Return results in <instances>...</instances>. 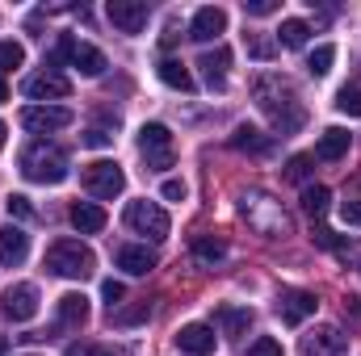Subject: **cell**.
I'll use <instances>...</instances> for the list:
<instances>
[{
    "mask_svg": "<svg viewBox=\"0 0 361 356\" xmlns=\"http://www.w3.org/2000/svg\"><path fill=\"white\" fill-rule=\"evenodd\" d=\"M21 172L34 184H59L68 180V151L55 143H30L21 151Z\"/></svg>",
    "mask_w": 361,
    "mask_h": 356,
    "instance_id": "6da1fadb",
    "label": "cell"
},
{
    "mask_svg": "<svg viewBox=\"0 0 361 356\" xmlns=\"http://www.w3.org/2000/svg\"><path fill=\"white\" fill-rule=\"evenodd\" d=\"M257 105L269 113L273 126H277L281 134H286V130H294V126H302V109L294 105V92H290V84H281L277 76L257 80Z\"/></svg>",
    "mask_w": 361,
    "mask_h": 356,
    "instance_id": "7a4b0ae2",
    "label": "cell"
},
{
    "mask_svg": "<svg viewBox=\"0 0 361 356\" xmlns=\"http://www.w3.org/2000/svg\"><path fill=\"white\" fill-rule=\"evenodd\" d=\"M92 268H97V256H92L89 243H80V239H55L47 248V272H55V276L80 281V276H89Z\"/></svg>",
    "mask_w": 361,
    "mask_h": 356,
    "instance_id": "3957f363",
    "label": "cell"
},
{
    "mask_svg": "<svg viewBox=\"0 0 361 356\" xmlns=\"http://www.w3.org/2000/svg\"><path fill=\"white\" fill-rule=\"evenodd\" d=\"M240 214H244L261 235H286V227H290L286 210L273 201L269 193H244V197H240Z\"/></svg>",
    "mask_w": 361,
    "mask_h": 356,
    "instance_id": "277c9868",
    "label": "cell"
},
{
    "mask_svg": "<svg viewBox=\"0 0 361 356\" xmlns=\"http://www.w3.org/2000/svg\"><path fill=\"white\" fill-rule=\"evenodd\" d=\"M139 151L147 155V168H156V172L173 168V134H169V126L164 122H147L139 130Z\"/></svg>",
    "mask_w": 361,
    "mask_h": 356,
    "instance_id": "5b68a950",
    "label": "cell"
},
{
    "mask_svg": "<svg viewBox=\"0 0 361 356\" xmlns=\"http://www.w3.org/2000/svg\"><path fill=\"white\" fill-rule=\"evenodd\" d=\"M126 227L147 235V239H169V214L156 201H130L126 205Z\"/></svg>",
    "mask_w": 361,
    "mask_h": 356,
    "instance_id": "8992f818",
    "label": "cell"
},
{
    "mask_svg": "<svg viewBox=\"0 0 361 356\" xmlns=\"http://www.w3.org/2000/svg\"><path fill=\"white\" fill-rule=\"evenodd\" d=\"M85 189H89L92 197H118L122 189H126V177H122V168L114 164V160H92L85 164Z\"/></svg>",
    "mask_w": 361,
    "mask_h": 356,
    "instance_id": "52a82bcc",
    "label": "cell"
},
{
    "mask_svg": "<svg viewBox=\"0 0 361 356\" xmlns=\"http://www.w3.org/2000/svg\"><path fill=\"white\" fill-rule=\"evenodd\" d=\"M0 310H4V319H13V323H30V319L38 314V285H30V281L8 285V289L0 293Z\"/></svg>",
    "mask_w": 361,
    "mask_h": 356,
    "instance_id": "ba28073f",
    "label": "cell"
},
{
    "mask_svg": "<svg viewBox=\"0 0 361 356\" xmlns=\"http://www.w3.org/2000/svg\"><path fill=\"white\" fill-rule=\"evenodd\" d=\"M21 126L30 134H51V130L72 126V109H63V105H25L21 109Z\"/></svg>",
    "mask_w": 361,
    "mask_h": 356,
    "instance_id": "9c48e42d",
    "label": "cell"
},
{
    "mask_svg": "<svg viewBox=\"0 0 361 356\" xmlns=\"http://www.w3.org/2000/svg\"><path fill=\"white\" fill-rule=\"evenodd\" d=\"M105 13H109L114 30H122V34H139V30L147 25V17H152L147 0H109Z\"/></svg>",
    "mask_w": 361,
    "mask_h": 356,
    "instance_id": "30bf717a",
    "label": "cell"
},
{
    "mask_svg": "<svg viewBox=\"0 0 361 356\" xmlns=\"http://www.w3.org/2000/svg\"><path fill=\"white\" fill-rule=\"evenodd\" d=\"M21 92L30 96V101H68V76H59V72H38V76H25V84Z\"/></svg>",
    "mask_w": 361,
    "mask_h": 356,
    "instance_id": "8fae6325",
    "label": "cell"
},
{
    "mask_svg": "<svg viewBox=\"0 0 361 356\" xmlns=\"http://www.w3.org/2000/svg\"><path fill=\"white\" fill-rule=\"evenodd\" d=\"M315 293H307V289H290V293H281L277 298V319L281 323H290V327H298V323H307L311 314H315Z\"/></svg>",
    "mask_w": 361,
    "mask_h": 356,
    "instance_id": "7c38bea8",
    "label": "cell"
},
{
    "mask_svg": "<svg viewBox=\"0 0 361 356\" xmlns=\"http://www.w3.org/2000/svg\"><path fill=\"white\" fill-rule=\"evenodd\" d=\"M223 30H227V13H223L219 4L197 8V13H193V21H189V38H193V42H214Z\"/></svg>",
    "mask_w": 361,
    "mask_h": 356,
    "instance_id": "4fadbf2b",
    "label": "cell"
},
{
    "mask_svg": "<svg viewBox=\"0 0 361 356\" xmlns=\"http://www.w3.org/2000/svg\"><path fill=\"white\" fill-rule=\"evenodd\" d=\"M177 348L189 356H210L214 352V327L206 323H185L177 331Z\"/></svg>",
    "mask_w": 361,
    "mask_h": 356,
    "instance_id": "5bb4252c",
    "label": "cell"
},
{
    "mask_svg": "<svg viewBox=\"0 0 361 356\" xmlns=\"http://www.w3.org/2000/svg\"><path fill=\"white\" fill-rule=\"evenodd\" d=\"M302 356H345V336L336 327H315L302 336Z\"/></svg>",
    "mask_w": 361,
    "mask_h": 356,
    "instance_id": "9a60e30c",
    "label": "cell"
},
{
    "mask_svg": "<svg viewBox=\"0 0 361 356\" xmlns=\"http://www.w3.org/2000/svg\"><path fill=\"white\" fill-rule=\"evenodd\" d=\"M30 256V235L21 227H0V265L13 268Z\"/></svg>",
    "mask_w": 361,
    "mask_h": 356,
    "instance_id": "2e32d148",
    "label": "cell"
},
{
    "mask_svg": "<svg viewBox=\"0 0 361 356\" xmlns=\"http://www.w3.org/2000/svg\"><path fill=\"white\" fill-rule=\"evenodd\" d=\"M197 68H202V76H206L210 89H223L227 84V68H231V51L227 46H214V51H206L197 59Z\"/></svg>",
    "mask_w": 361,
    "mask_h": 356,
    "instance_id": "e0dca14e",
    "label": "cell"
},
{
    "mask_svg": "<svg viewBox=\"0 0 361 356\" xmlns=\"http://www.w3.org/2000/svg\"><path fill=\"white\" fill-rule=\"evenodd\" d=\"M349 155V130H341V126H328L324 134H319V143H315V160H328V164H336V160H345Z\"/></svg>",
    "mask_w": 361,
    "mask_h": 356,
    "instance_id": "ac0fdd59",
    "label": "cell"
},
{
    "mask_svg": "<svg viewBox=\"0 0 361 356\" xmlns=\"http://www.w3.org/2000/svg\"><path fill=\"white\" fill-rule=\"evenodd\" d=\"M68 218H72V227H76L80 235H97V231H105V210H101L97 201H76Z\"/></svg>",
    "mask_w": 361,
    "mask_h": 356,
    "instance_id": "d6986e66",
    "label": "cell"
},
{
    "mask_svg": "<svg viewBox=\"0 0 361 356\" xmlns=\"http://www.w3.org/2000/svg\"><path fill=\"white\" fill-rule=\"evenodd\" d=\"M118 268H126L130 276H143V272L156 268V252L139 248V243H126V248H118Z\"/></svg>",
    "mask_w": 361,
    "mask_h": 356,
    "instance_id": "ffe728a7",
    "label": "cell"
},
{
    "mask_svg": "<svg viewBox=\"0 0 361 356\" xmlns=\"http://www.w3.org/2000/svg\"><path fill=\"white\" fill-rule=\"evenodd\" d=\"M89 323V298L85 293H63L59 298V327H80Z\"/></svg>",
    "mask_w": 361,
    "mask_h": 356,
    "instance_id": "44dd1931",
    "label": "cell"
},
{
    "mask_svg": "<svg viewBox=\"0 0 361 356\" xmlns=\"http://www.w3.org/2000/svg\"><path fill=\"white\" fill-rule=\"evenodd\" d=\"M72 68H76L80 76H101V72H105V55H101L97 46H89V42H76V46H72Z\"/></svg>",
    "mask_w": 361,
    "mask_h": 356,
    "instance_id": "7402d4cb",
    "label": "cell"
},
{
    "mask_svg": "<svg viewBox=\"0 0 361 356\" xmlns=\"http://www.w3.org/2000/svg\"><path fill=\"white\" fill-rule=\"evenodd\" d=\"M231 147H235V151H252V155H261V151H269V139H265L257 126H235Z\"/></svg>",
    "mask_w": 361,
    "mask_h": 356,
    "instance_id": "603a6c76",
    "label": "cell"
},
{
    "mask_svg": "<svg viewBox=\"0 0 361 356\" xmlns=\"http://www.w3.org/2000/svg\"><path fill=\"white\" fill-rule=\"evenodd\" d=\"M160 80L177 92H193V76L185 72V63H177V59H164L160 63Z\"/></svg>",
    "mask_w": 361,
    "mask_h": 356,
    "instance_id": "cb8c5ba5",
    "label": "cell"
},
{
    "mask_svg": "<svg viewBox=\"0 0 361 356\" xmlns=\"http://www.w3.org/2000/svg\"><path fill=\"white\" fill-rule=\"evenodd\" d=\"M307 34H311V25L307 21H298V17H290V21H281V30H277V46H302L307 42Z\"/></svg>",
    "mask_w": 361,
    "mask_h": 356,
    "instance_id": "d4e9b609",
    "label": "cell"
},
{
    "mask_svg": "<svg viewBox=\"0 0 361 356\" xmlns=\"http://www.w3.org/2000/svg\"><path fill=\"white\" fill-rule=\"evenodd\" d=\"M328 205H332V193H328L324 184H307V189H302V210H307L311 218L328 214Z\"/></svg>",
    "mask_w": 361,
    "mask_h": 356,
    "instance_id": "484cf974",
    "label": "cell"
},
{
    "mask_svg": "<svg viewBox=\"0 0 361 356\" xmlns=\"http://www.w3.org/2000/svg\"><path fill=\"white\" fill-rule=\"evenodd\" d=\"M193 256H197L202 265H219V260L227 256V243H223V239H210V235H202V239H193Z\"/></svg>",
    "mask_w": 361,
    "mask_h": 356,
    "instance_id": "4316f807",
    "label": "cell"
},
{
    "mask_svg": "<svg viewBox=\"0 0 361 356\" xmlns=\"http://www.w3.org/2000/svg\"><path fill=\"white\" fill-rule=\"evenodd\" d=\"M244 46H248V55L261 59V63H269L273 55H277V38H265V34H244Z\"/></svg>",
    "mask_w": 361,
    "mask_h": 356,
    "instance_id": "83f0119b",
    "label": "cell"
},
{
    "mask_svg": "<svg viewBox=\"0 0 361 356\" xmlns=\"http://www.w3.org/2000/svg\"><path fill=\"white\" fill-rule=\"evenodd\" d=\"M332 63H336V46H328V42H324V46H315V51H311L307 72H311V76H328V72H332Z\"/></svg>",
    "mask_w": 361,
    "mask_h": 356,
    "instance_id": "f1b7e54d",
    "label": "cell"
},
{
    "mask_svg": "<svg viewBox=\"0 0 361 356\" xmlns=\"http://www.w3.org/2000/svg\"><path fill=\"white\" fill-rule=\"evenodd\" d=\"M219 323H223L231 336H240V331L252 327V310H219Z\"/></svg>",
    "mask_w": 361,
    "mask_h": 356,
    "instance_id": "f546056e",
    "label": "cell"
},
{
    "mask_svg": "<svg viewBox=\"0 0 361 356\" xmlns=\"http://www.w3.org/2000/svg\"><path fill=\"white\" fill-rule=\"evenodd\" d=\"M21 63H25V46L21 42H0V76L21 68Z\"/></svg>",
    "mask_w": 361,
    "mask_h": 356,
    "instance_id": "4dcf8cb0",
    "label": "cell"
},
{
    "mask_svg": "<svg viewBox=\"0 0 361 356\" xmlns=\"http://www.w3.org/2000/svg\"><path fill=\"white\" fill-rule=\"evenodd\" d=\"M336 109H341V113H349V117H361V89H341Z\"/></svg>",
    "mask_w": 361,
    "mask_h": 356,
    "instance_id": "1f68e13d",
    "label": "cell"
},
{
    "mask_svg": "<svg viewBox=\"0 0 361 356\" xmlns=\"http://www.w3.org/2000/svg\"><path fill=\"white\" fill-rule=\"evenodd\" d=\"M147 314H152V306H147V302H139L135 310H122V314H109V323H118V327H130V323H143Z\"/></svg>",
    "mask_w": 361,
    "mask_h": 356,
    "instance_id": "d6a6232c",
    "label": "cell"
},
{
    "mask_svg": "<svg viewBox=\"0 0 361 356\" xmlns=\"http://www.w3.org/2000/svg\"><path fill=\"white\" fill-rule=\"evenodd\" d=\"M311 164H315V155H294V160L286 164V177L290 180H307L311 177Z\"/></svg>",
    "mask_w": 361,
    "mask_h": 356,
    "instance_id": "836d02e7",
    "label": "cell"
},
{
    "mask_svg": "<svg viewBox=\"0 0 361 356\" xmlns=\"http://www.w3.org/2000/svg\"><path fill=\"white\" fill-rule=\"evenodd\" d=\"M4 205H8V214H13V218H34V205H30V197H21V193H13Z\"/></svg>",
    "mask_w": 361,
    "mask_h": 356,
    "instance_id": "e575fe53",
    "label": "cell"
},
{
    "mask_svg": "<svg viewBox=\"0 0 361 356\" xmlns=\"http://www.w3.org/2000/svg\"><path fill=\"white\" fill-rule=\"evenodd\" d=\"M101 298H105V302H109V310H114V306H118V302L126 298V289H122V281H105V285H101Z\"/></svg>",
    "mask_w": 361,
    "mask_h": 356,
    "instance_id": "d590c367",
    "label": "cell"
},
{
    "mask_svg": "<svg viewBox=\"0 0 361 356\" xmlns=\"http://www.w3.org/2000/svg\"><path fill=\"white\" fill-rule=\"evenodd\" d=\"M63 356H118V352L97 348V344H68V352H63Z\"/></svg>",
    "mask_w": 361,
    "mask_h": 356,
    "instance_id": "8d00e7d4",
    "label": "cell"
},
{
    "mask_svg": "<svg viewBox=\"0 0 361 356\" xmlns=\"http://www.w3.org/2000/svg\"><path fill=\"white\" fill-rule=\"evenodd\" d=\"M109 143H114V134H109V130H101V126L85 130V147H109Z\"/></svg>",
    "mask_w": 361,
    "mask_h": 356,
    "instance_id": "74e56055",
    "label": "cell"
},
{
    "mask_svg": "<svg viewBox=\"0 0 361 356\" xmlns=\"http://www.w3.org/2000/svg\"><path fill=\"white\" fill-rule=\"evenodd\" d=\"M248 356H281V344H277V340H269V336H265V340H257V344L248 348Z\"/></svg>",
    "mask_w": 361,
    "mask_h": 356,
    "instance_id": "f35d334b",
    "label": "cell"
},
{
    "mask_svg": "<svg viewBox=\"0 0 361 356\" xmlns=\"http://www.w3.org/2000/svg\"><path fill=\"white\" fill-rule=\"evenodd\" d=\"M244 8L252 17H269V13H277V0H244Z\"/></svg>",
    "mask_w": 361,
    "mask_h": 356,
    "instance_id": "ab89813d",
    "label": "cell"
},
{
    "mask_svg": "<svg viewBox=\"0 0 361 356\" xmlns=\"http://www.w3.org/2000/svg\"><path fill=\"white\" fill-rule=\"evenodd\" d=\"M341 214H345V222H353V227H361V197H353V201H345V205H341Z\"/></svg>",
    "mask_w": 361,
    "mask_h": 356,
    "instance_id": "60d3db41",
    "label": "cell"
},
{
    "mask_svg": "<svg viewBox=\"0 0 361 356\" xmlns=\"http://www.w3.org/2000/svg\"><path fill=\"white\" fill-rule=\"evenodd\" d=\"M160 193H164L169 201H185V184H180V180H164V189H160Z\"/></svg>",
    "mask_w": 361,
    "mask_h": 356,
    "instance_id": "b9f144b4",
    "label": "cell"
},
{
    "mask_svg": "<svg viewBox=\"0 0 361 356\" xmlns=\"http://www.w3.org/2000/svg\"><path fill=\"white\" fill-rule=\"evenodd\" d=\"M8 352V340H4V336H0V356Z\"/></svg>",
    "mask_w": 361,
    "mask_h": 356,
    "instance_id": "7bdbcfd3",
    "label": "cell"
},
{
    "mask_svg": "<svg viewBox=\"0 0 361 356\" xmlns=\"http://www.w3.org/2000/svg\"><path fill=\"white\" fill-rule=\"evenodd\" d=\"M0 101H8V89H4V80H0Z\"/></svg>",
    "mask_w": 361,
    "mask_h": 356,
    "instance_id": "ee69618b",
    "label": "cell"
},
{
    "mask_svg": "<svg viewBox=\"0 0 361 356\" xmlns=\"http://www.w3.org/2000/svg\"><path fill=\"white\" fill-rule=\"evenodd\" d=\"M0 147H4V122H0Z\"/></svg>",
    "mask_w": 361,
    "mask_h": 356,
    "instance_id": "f6af8a7d",
    "label": "cell"
}]
</instances>
